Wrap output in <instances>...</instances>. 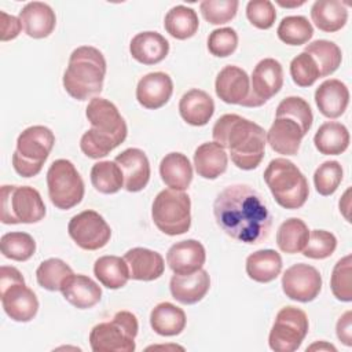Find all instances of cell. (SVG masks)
Masks as SVG:
<instances>
[{
    "mask_svg": "<svg viewBox=\"0 0 352 352\" xmlns=\"http://www.w3.org/2000/svg\"><path fill=\"white\" fill-rule=\"evenodd\" d=\"M96 279L107 289H120L126 285L129 278L128 264L124 257L102 256L94 264Z\"/></svg>",
    "mask_w": 352,
    "mask_h": 352,
    "instance_id": "836d02e7",
    "label": "cell"
},
{
    "mask_svg": "<svg viewBox=\"0 0 352 352\" xmlns=\"http://www.w3.org/2000/svg\"><path fill=\"white\" fill-rule=\"evenodd\" d=\"M22 30V23L19 18L8 15L6 11H1V41H8L15 38Z\"/></svg>",
    "mask_w": 352,
    "mask_h": 352,
    "instance_id": "f907efd6",
    "label": "cell"
},
{
    "mask_svg": "<svg viewBox=\"0 0 352 352\" xmlns=\"http://www.w3.org/2000/svg\"><path fill=\"white\" fill-rule=\"evenodd\" d=\"M187 323L186 314L182 308L172 302L164 301L157 304L150 314L151 329L164 337H172L180 334Z\"/></svg>",
    "mask_w": 352,
    "mask_h": 352,
    "instance_id": "4dcf8cb0",
    "label": "cell"
},
{
    "mask_svg": "<svg viewBox=\"0 0 352 352\" xmlns=\"http://www.w3.org/2000/svg\"><path fill=\"white\" fill-rule=\"evenodd\" d=\"M315 103L324 117L337 118L342 116L348 107V87L337 78L326 80L315 91Z\"/></svg>",
    "mask_w": 352,
    "mask_h": 352,
    "instance_id": "cb8c5ba5",
    "label": "cell"
},
{
    "mask_svg": "<svg viewBox=\"0 0 352 352\" xmlns=\"http://www.w3.org/2000/svg\"><path fill=\"white\" fill-rule=\"evenodd\" d=\"M304 136L301 126L289 117H275L268 132H265L270 147L283 155H296Z\"/></svg>",
    "mask_w": 352,
    "mask_h": 352,
    "instance_id": "ffe728a7",
    "label": "cell"
},
{
    "mask_svg": "<svg viewBox=\"0 0 352 352\" xmlns=\"http://www.w3.org/2000/svg\"><path fill=\"white\" fill-rule=\"evenodd\" d=\"M304 52L309 54L314 58L319 69L320 77H327L333 74L342 60L340 47L329 40H315L305 47Z\"/></svg>",
    "mask_w": 352,
    "mask_h": 352,
    "instance_id": "8d00e7d4",
    "label": "cell"
},
{
    "mask_svg": "<svg viewBox=\"0 0 352 352\" xmlns=\"http://www.w3.org/2000/svg\"><path fill=\"white\" fill-rule=\"evenodd\" d=\"M336 331H337L338 340L344 345L346 346L352 345V312L351 311H346L340 316L336 326Z\"/></svg>",
    "mask_w": 352,
    "mask_h": 352,
    "instance_id": "816d5d0a",
    "label": "cell"
},
{
    "mask_svg": "<svg viewBox=\"0 0 352 352\" xmlns=\"http://www.w3.org/2000/svg\"><path fill=\"white\" fill-rule=\"evenodd\" d=\"M282 290L290 300L309 302L315 300L322 290L320 272L309 264H293L283 272Z\"/></svg>",
    "mask_w": 352,
    "mask_h": 352,
    "instance_id": "9a60e30c",
    "label": "cell"
},
{
    "mask_svg": "<svg viewBox=\"0 0 352 352\" xmlns=\"http://www.w3.org/2000/svg\"><path fill=\"white\" fill-rule=\"evenodd\" d=\"M227 165L228 155L219 143L206 142L195 148L194 166L198 176L209 180L217 179L227 170Z\"/></svg>",
    "mask_w": 352,
    "mask_h": 352,
    "instance_id": "83f0119b",
    "label": "cell"
},
{
    "mask_svg": "<svg viewBox=\"0 0 352 352\" xmlns=\"http://www.w3.org/2000/svg\"><path fill=\"white\" fill-rule=\"evenodd\" d=\"M246 16L257 29L272 28L276 19V11L270 0H252L246 6Z\"/></svg>",
    "mask_w": 352,
    "mask_h": 352,
    "instance_id": "681fc988",
    "label": "cell"
},
{
    "mask_svg": "<svg viewBox=\"0 0 352 352\" xmlns=\"http://www.w3.org/2000/svg\"><path fill=\"white\" fill-rule=\"evenodd\" d=\"M337 248V238L330 231L312 230L309 231L308 242L302 249V254L308 258L323 260L330 257Z\"/></svg>",
    "mask_w": 352,
    "mask_h": 352,
    "instance_id": "f6af8a7d",
    "label": "cell"
},
{
    "mask_svg": "<svg viewBox=\"0 0 352 352\" xmlns=\"http://www.w3.org/2000/svg\"><path fill=\"white\" fill-rule=\"evenodd\" d=\"M48 197L58 209L67 210L78 205L84 197V182L69 160H55L47 170Z\"/></svg>",
    "mask_w": 352,
    "mask_h": 352,
    "instance_id": "8fae6325",
    "label": "cell"
},
{
    "mask_svg": "<svg viewBox=\"0 0 352 352\" xmlns=\"http://www.w3.org/2000/svg\"><path fill=\"white\" fill-rule=\"evenodd\" d=\"M214 89L224 103L243 106L250 94V78L243 69L228 65L219 72Z\"/></svg>",
    "mask_w": 352,
    "mask_h": 352,
    "instance_id": "e0dca14e",
    "label": "cell"
},
{
    "mask_svg": "<svg viewBox=\"0 0 352 352\" xmlns=\"http://www.w3.org/2000/svg\"><path fill=\"white\" fill-rule=\"evenodd\" d=\"M199 26L197 12L186 6L172 7L164 19L165 30L177 40H186L192 37Z\"/></svg>",
    "mask_w": 352,
    "mask_h": 352,
    "instance_id": "e575fe53",
    "label": "cell"
},
{
    "mask_svg": "<svg viewBox=\"0 0 352 352\" xmlns=\"http://www.w3.org/2000/svg\"><path fill=\"white\" fill-rule=\"evenodd\" d=\"M91 183L102 194H114L124 187V175L116 161H99L91 169Z\"/></svg>",
    "mask_w": 352,
    "mask_h": 352,
    "instance_id": "74e56055",
    "label": "cell"
},
{
    "mask_svg": "<svg viewBox=\"0 0 352 352\" xmlns=\"http://www.w3.org/2000/svg\"><path fill=\"white\" fill-rule=\"evenodd\" d=\"M290 76L298 87H311L320 77L316 62L304 51L292 59Z\"/></svg>",
    "mask_w": 352,
    "mask_h": 352,
    "instance_id": "7dc6e473",
    "label": "cell"
},
{
    "mask_svg": "<svg viewBox=\"0 0 352 352\" xmlns=\"http://www.w3.org/2000/svg\"><path fill=\"white\" fill-rule=\"evenodd\" d=\"M276 3L280 6V7H286V8H292V7H300V6H302L305 1L304 0H301V1H294V3H285V1H282V0H276Z\"/></svg>",
    "mask_w": 352,
    "mask_h": 352,
    "instance_id": "11a10c76",
    "label": "cell"
},
{
    "mask_svg": "<svg viewBox=\"0 0 352 352\" xmlns=\"http://www.w3.org/2000/svg\"><path fill=\"white\" fill-rule=\"evenodd\" d=\"M106 67V59L98 48L91 45L77 47L70 54L63 73V88L72 98L87 100L100 94Z\"/></svg>",
    "mask_w": 352,
    "mask_h": 352,
    "instance_id": "277c9868",
    "label": "cell"
},
{
    "mask_svg": "<svg viewBox=\"0 0 352 352\" xmlns=\"http://www.w3.org/2000/svg\"><path fill=\"white\" fill-rule=\"evenodd\" d=\"M129 52L139 63L155 65L166 58L169 52V43L158 32H140L132 37Z\"/></svg>",
    "mask_w": 352,
    "mask_h": 352,
    "instance_id": "d4e9b609",
    "label": "cell"
},
{
    "mask_svg": "<svg viewBox=\"0 0 352 352\" xmlns=\"http://www.w3.org/2000/svg\"><path fill=\"white\" fill-rule=\"evenodd\" d=\"M173 92V82L169 74L153 72L143 76L136 87L138 102L148 110H155L168 103Z\"/></svg>",
    "mask_w": 352,
    "mask_h": 352,
    "instance_id": "ac0fdd59",
    "label": "cell"
},
{
    "mask_svg": "<svg viewBox=\"0 0 352 352\" xmlns=\"http://www.w3.org/2000/svg\"><path fill=\"white\" fill-rule=\"evenodd\" d=\"M160 175L165 186L172 190L184 191L192 180V166L183 153H169L160 164Z\"/></svg>",
    "mask_w": 352,
    "mask_h": 352,
    "instance_id": "f1b7e54d",
    "label": "cell"
},
{
    "mask_svg": "<svg viewBox=\"0 0 352 352\" xmlns=\"http://www.w3.org/2000/svg\"><path fill=\"white\" fill-rule=\"evenodd\" d=\"M282 271V257L272 249H261L248 256L246 274L258 283H268L278 278Z\"/></svg>",
    "mask_w": 352,
    "mask_h": 352,
    "instance_id": "1f68e13d",
    "label": "cell"
},
{
    "mask_svg": "<svg viewBox=\"0 0 352 352\" xmlns=\"http://www.w3.org/2000/svg\"><path fill=\"white\" fill-rule=\"evenodd\" d=\"M0 298L7 316L15 322H30L38 311V300L18 268L1 265Z\"/></svg>",
    "mask_w": 352,
    "mask_h": 352,
    "instance_id": "ba28073f",
    "label": "cell"
},
{
    "mask_svg": "<svg viewBox=\"0 0 352 352\" xmlns=\"http://www.w3.org/2000/svg\"><path fill=\"white\" fill-rule=\"evenodd\" d=\"M275 117H289L294 120L307 135L314 122V114L308 102L300 96H287L276 107Z\"/></svg>",
    "mask_w": 352,
    "mask_h": 352,
    "instance_id": "b9f144b4",
    "label": "cell"
},
{
    "mask_svg": "<svg viewBox=\"0 0 352 352\" xmlns=\"http://www.w3.org/2000/svg\"><path fill=\"white\" fill-rule=\"evenodd\" d=\"M209 287L210 276L208 271L202 268L187 275L175 274L169 282L172 297L176 301L187 305L201 301L209 292Z\"/></svg>",
    "mask_w": 352,
    "mask_h": 352,
    "instance_id": "7402d4cb",
    "label": "cell"
},
{
    "mask_svg": "<svg viewBox=\"0 0 352 352\" xmlns=\"http://www.w3.org/2000/svg\"><path fill=\"white\" fill-rule=\"evenodd\" d=\"M54 144L55 135L50 128L33 125L23 129L16 139V150L12 154L15 172L22 177L38 175Z\"/></svg>",
    "mask_w": 352,
    "mask_h": 352,
    "instance_id": "8992f818",
    "label": "cell"
},
{
    "mask_svg": "<svg viewBox=\"0 0 352 352\" xmlns=\"http://www.w3.org/2000/svg\"><path fill=\"white\" fill-rule=\"evenodd\" d=\"M85 116L92 128L81 136L80 148L88 158L106 157L125 140L126 122L113 102L104 98H92L85 109Z\"/></svg>",
    "mask_w": 352,
    "mask_h": 352,
    "instance_id": "3957f363",
    "label": "cell"
},
{
    "mask_svg": "<svg viewBox=\"0 0 352 352\" xmlns=\"http://www.w3.org/2000/svg\"><path fill=\"white\" fill-rule=\"evenodd\" d=\"M283 85L282 65L274 58L261 59L250 77V94L245 107H258L275 96Z\"/></svg>",
    "mask_w": 352,
    "mask_h": 352,
    "instance_id": "5bb4252c",
    "label": "cell"
},
{
    "mask_svg": "<svg viewBox=\"0 0 352 352\" xmlns=\"http://www.w3.org/2000/svg\"><path fill=\"white\" fill-rule=\"evenodd\" d=\"M238 0H204L199 4L202 16L212 25H223L235 18Z\"/></svg>",
    "mask_w": 352,
    "mask_h": 352,
    "instance_id": "bcb514c9",
    "label": "cell"
},
{
    "mask_svg": "<svg viewBox=\"0 0 352 352\" xmlns=\"http://www.w3.org/2000/svg\"><path fill=\"white\" fill-rule=\"evenodd\" d=\"M315 26L326 33L341 30L348 21V8L338 0H316L311 7Z\"/></svg>",
    "mask_w": 352,
    "mask_h": 352,
    "instance_id": "f546056e",
    "label": "cell"
},
{
    "mask_svg": "<svg viewBox=\"0 0 352 352\" xmlns=\"http://www.w3.org/2000/svg\"><path fill=\"white\" fill-rule=\"evenodd\" d=\"M206 260V252L201 242L186 239L173 243L166 253L169 268L177 275H187L201 270Z\"/></svg>",
    "mask_w": 352,
    "mask_h": 352,
    "instance_id": "d6986e66",
    "label": "cell"
},
{
    "mask_svg": "<svg viewBox=\"0 0 352 352\" xmlns=\"http://www.w3.org/2000/svg\"><path fill=\"white\" fill-rule=\"evenodd\" d=\"M67 302L78 309H88L96 305L102 298L100 286L87 275H70L60 287Z\"/></svg>",
    "mask_w": 352,
    "mask_h": 352,
    "instance_id": "484cf974",
    "label": "cell"
},
{
    "mask_svg": "<svg viewBox=\"0 0 352 352\" xmlns=\"http://www.w3.org/2000/svg\"><path fill=\"white\" fill-rule=\"evenodd\" d=\"M349 194H351V188H348V190L344 192L342 198L340 199V212L344 214V217H345L348 221H351V220H349V208H351Z\"/></svg>",
    "mask_w": 352,
    "mask_h": 352,
    "instance_id": "f5cc1de1",
    "label": "cell"
},
{
    "mask_svg": "<svg viewBox=\"0 0 352 352\" xmlns=\"http://www.w3.org/2000/svg\"><path fill=\"white\" fill-rule=\"evenodd\" d=\"M351 264L352 257L351 254L344 256L340 258L331 272L330 278V287L334 297L340 301L349 302L352 301V286H351Z\"/></svg>",
    "mask_w": 352,
    "mask_h": 352,
    "instance_id": "ee69618b",
    "label": "cell"
},
{
    "mask_svg": "<svg viewBox=\"0 0 352 352\" xmlns=\"http://www.w3.org/2000/svg\"><path fill=\"white\" fill-rule=\"evenodd\" d=\"M213 214L228 236L248 245L263 242L272 224L263 197L248 184L226 187L213 202Z\"/></svg>",
    "mask_w": 352,
    "mask_h": 352,
    "instance_id": "6da1fadb",
    "label": "cell"
},
{
    "mask_svg": "<svg viewBox=\"0 0 352 352\" xmlns=\"http://www.w3.org/2000/svg\"><path fill=\"white\" fill-rule=\"evenodd\" d=\"M276 34L279 40L287 45H302L312 38L314 28L305 16L290 15L280 21Z\"/></svg>",
    "mask_w": 352,
    "mask_h": 352,
    "instance_id": "ab89813d",
    "label": "cell"
},
{
    "mask_svg": "<svg viewBox=\"0 0 352 352\" xmlns=\"http://www.w3.org/2000/svg\"><path fill=\"white\" fill-rule=\"evenodd\" d=\"M307 314L293 305L283 307L275 316L268 336V345L276 352H294L308 333Z\"/></svg>",
    "mask_w": 352,
    "mask_h": 352,
    "instance_id": "7c38bea8",
    "label": "cell"
},
{
    "mask_svg": "<svg viewBox=\"0 0 352 352\" xmlns=\"http://www.w3.org/2000/svg\"><path fill=\"white\" fill-rule=\"evenodd\" d=\"M342 166L338 161H326L318 166L314 173V184L316 191L323 195H331L342 182Z\"/></svg>",
    "mask_w": 352,
    "mask_h": 352,
    "instance_id": "7bdbcfd3",
    "label": "cell"
},
{
    "mask_svg": "<svg viewBox=\"0 0 352 352\" xmlns=\"http://www.w3.org/2000/svg\"><path fill=\"white\" fill-rule=\"evenodd\" d=\"M1 214L3 224H30L45 216V205L40 192L30 186H1Z\"/></svg>",
    "mask_w": 352,
    "mask_h": 352,
    "instance_id": "30bf717a",
    "label": "cell"
},
{
    "mask_svg": "<svg viewBox=\"0 0 352 352\" xmlns=\"http://www.w3.org/2000/svg\"><path fill=\"white\" fill-rule=\"evenodd\" d=\"M316 349H319V351H333V352H336V351H337V349H336V346H333L331 344H327L326 341L315 342V344H312L311 346H308V348H307V351H316Z\"/></svg>",
    "mask_w": 352,
    "mask_h": 352,
    "instance_id": "db71d44e",
    "label": "cell"
},
{
    "mask_svg": "<svg viewBox=\"0 0 352 352\" xmlns=\"http://www.w3.org/2000/svg\"><path fill=\"white\" fill-rule=\"evenodd\" d=\"M128 264L129 278L135 280L150 282L158 279L165 270L162 256L147 248H132L124 254Z\"/></svg>",
    "mask_w": 352,
    "mask_h": 352,
    "instance_id": "44dd1931",
    "label": "cell"
},
{
    "mask_svg": "<svg viewBox=\"0 0 352 352\" xmlns=\"http://www.w3.org/2000/svg\"><path fill=\"white\" fill-rule=\"evenodd\" d=\"M179 113L187 124L202 126L212 118L214 113V102L208 92L192 88L180 98Z\"/></svg>",
    "mask_w": 352,
    "mask_h": 352,
    "instance_id": "4316f807",
    "label": "cell"
},
{
    "mask_svg": "<svg viewBox=\"0 0 352 352\" xmlns=\"http://www.w3.org/2000/svg\"><path fill=\"white\" fill-rule=\"evenodd\" d=\"M19 21L25 33L33 38L48 37L56 25L54 10L43 1H30L19 11Z\"/></svg>",
    "mask_w": 352,
    "mask_h": 352,
    "instance_id": "603a6c76",
    "label": "cell"
},
{
    "mask_svg": "<svg viewBox=\"0 0 352 352\" xmlns=\"http://www.w3.org/2000/svg\"><path fill=\"white\" fill-rule=\"evenodd\" d=\"M309 230L307 224L298 217H290L283 221L276 232L278 248L287 254L302 252L308 242Z\"/></svg>",
    "mask_w": 352,
    "mask_h": 352,
    "instance_id": "d590c367",
    "label": "cell"
},
{
    "mask_svg": "<svg viewBox=\"0 0 352 352\" xmlns=\"http://www.w3.org/2000/svg\"><path fill=\"white\" fill-rule=\"evenodd\" d=\"M0 250L4 257L14 261H26L36 252V242L28 232L12 231L0 238Z\"/></svg>",
    "mask_w": 352,
    "mask_h": 352,
    "instance_id": "60d3db41",
    "label": "cell"
},
{
    "mask_svg": "<svg viewBox=\"0 0 352 352\" xmlns=\"http://www.w3.org/2000/svg\"><path fill=\"white\" fill-rule=\"evenodd\" d=\"M70 238L84 250H98L107 245L111 228L102 214L95 210H82L74 214L67 226Z\"/></svg>",
    "mask_w": 352,
    "mask_h": 352,
    "instance_id": "4fadbf2b",
    "label": "cell"
},
{
    "mask_svg": "<svg viewBox=\"0 0 352 352\" xmlns=\"http://www.w3.org/2000/svg\"><path fill=\"white\" fill-rule=\"evenodd\" d=\"M238 47V34L232 28L214 29L208 37V50L217 58H226Z\"/></svg>",
    "mask_w": 352,
    "mask_h": 352,
    "instance_id": "c3c4849f",
    "label": "cell"
},
{
    "mask_svg": "<svg viewBox=\"0 0 352 352\" xmlns=\"http://www.w3.org/2000/svg\"><path fill=\"white\" fill-rule=\"evenodd\" d=\"M73 270L60 258H47L36 270L37 283L50 292H60L65 280L73 275Z\"/></svg>",
    "mask_w": 352,
    "mask_h": 352,
    "instance_id": "f35d334b",
    "label": "cell"
},
{
    "mask_svg": "<svg viewBox=\"0 0 352 352\" xmlns=\"http://www.w3.org/2000/svg\"><path fill=\"white\" fill-rule=\"evenodd\" d=\"M314 143L320 154L338 155L349 146V132L344 124L327 121L318 128Z\"/></svg>",
    "mask_w": 352,
    "mask_h": 352,
    "instance_id": "d6a6232c",
    "label": "cell"
},
{
    "mask_svg": "<svg viewBox=\"0 0 352 352\" xmlns=\"http://www.w3.org/2000/svg\"><path fill=\"white\" fill-rule=\"evenodd\" d=\"M151 219L157 228L166 235L184 234L191 226V201L184 191L172 188L157 194L151 206Z\"/></svg>",
    "mask_w": 352,
    "mask_h": 352,
    "instance_id": "9c48e42d",
    "label": "cell"
},
{
    "mask_svg": "<svg viewBox=\"0 0 352 352\" xmlns=\"http://www.w3.org/2000/svg\"><path fill=\"white\" fill-rule=\"evenodd\" d=\"M264 180L276 204L285 209L301 208L309 195V187L302 172L286 158L270 161Z\"/></svg>",
    "mask_w": 352,
    "mask_h": 352,
    "instance_id": "5b68a950",
    "label": "cell"
},
{
    "mask_svg": "<svg viewBox=\"0 0 352 352\" xmlns=\"http://www.w3.org/2000/svg\"><path fill=\"white\" fill-rule=\"evenodd\" d=\"M114 161L124 175V188L129 192L142 191L150 180V162L146 153L131 147L120 153Z\"/></svg>",
    "mask_w": 352,
    "mask_h": 352,
    "instance_id": "2e32d148",
    "label": "cell"
},
{
    "mask_svg": "<svg viewBox=\"0 0 352 352\" xmlns=\"http://www.w3.org/2000/svg\"><path fill=\"white\" fill-rule=\"evenodd\" d=\"M139 323L129 311H118L111 320L102 322L89 333V345L94 352H133Z\"/></svg>",
    "mask_w": 352,
    "mask_h": 352,
    "instance_id": "52a82bcc",
    "label": "cell"
},
{
    "mask_svg": "<svg viewBox=\"0 0 352 352\" xmlns=\"http://www.w3.org/2000/svg\"><path fill=\"white\" fill-rule=\"evenodd\" d=\"M216 143L230 151L231 161L243 170L260 165L265 153V131L256 122L238 114H224L213 125Z\"/></svg>",
    "mask_w": 352,
    "mask_h": 352,
    "instance_id": "7a4b0ae2",
    "label": "cell"
}]
</instances>
